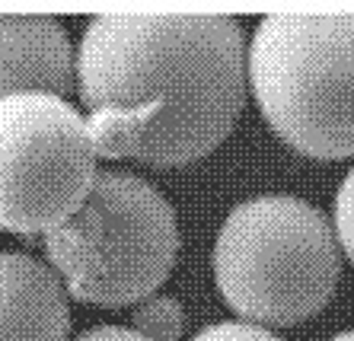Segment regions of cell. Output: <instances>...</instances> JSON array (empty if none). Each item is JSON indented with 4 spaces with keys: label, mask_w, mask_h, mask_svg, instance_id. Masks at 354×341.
I'll return each mask as SVG.
<instances>
[{
    "label": "cell",
    "mask_w": 354,
    "mask_h": 341,
    "mask_svg": "<svg viewBox=\"0 0 354 341\" xmlns=\"http://www.w3.org/2000/svg\"><path fill=\"white\" fill-rule=\"evenodd\" d=\"M246 35L223 13H99L77 42V99L99 159L211 157L246 108Z\"/></svg>",
    "instance_id": "1"
},
{
    "label": "cell",
    "mask_w": 354,
    "mask_h": 341,
    "mask_svg": "<svg viewBox=\"0 0 354 341\" xmlns=\"http://www.w3.org/2000/svg\"><path fill=\"white\" fill-rule=\"evenodd\" d=\"M211 271L243 322L294 325L329 306L342 249L329 217L306 198L252 195L223 217Z\"/></svg>",
    "instance_id": "2"
},
{
    "label": "cell",
    "mask_w": 354,
    "mask_h": 341,
    "mask_svg": "<svg viewBox=\"0 0 354 341\" xmlns=\"http://www.w3.org/2000/svg\"><path fill=\"white\" fill-rule=\"evenodd\" d=\"M51 271L71 300L124 309L160 293L182 249L179 220L157 185L128 169H99L71 220L41 236Z\"/></svg>",
    "instance_id": "3"
},
{
    "label": "cell",
    "mask_w": 354,
    "mask_h": 341,
    "mask_svg": "<svg viewBox=\"0 0 354 341\" xmlns=\"http://www.w3.org/2000/svg\"><path fill=\"white\" fill-rule=\"evenodd\" d=\"M265 125L310 159L354 157V17L272 13L246 48Z\"/></svg>",
    "instance_id": "4"
},
{
    "label": "cell",
    "mask_w": 354,
    "mask_h": 341,
    "mask_svg": "<svg viewBox=\"0 0 354 341\" xmlns=\"http://www.w3.org/2000/svg\"><path fill=\"white\" fill-rule=\"evenodd\" d=\"M99 175L90 121L64 96L0 99V233L45 236L80 211Z\"/></svg>",
    "instance_id": "5"
},
{
    "label": "cell",
    "mask_w": 354,
    "mask_h": 341,
    "mask_svg": "<svg viewBox=\"0 0 354 341\" xmlns=\"http://www.w3.org/2000/svg\"><path fill=\"white\" fill-rule=\"evenodd\" d=\"M77 48L58 17L0 13V99L23 92L71 96Z\"/></svg>",
    "instance_id": "6"
},
{
    "label": "cell",
    "mask_w": 354,
    "mask_h": 341,
    "mask_svg": "<svg viewBox=\"0 0 354 341\" xmlns=\"http://www.w3.org/2000/svg\"><path fill=\"white\" fill-rule=\"evenodd\" d=\"M0 341H71V293L48 262L0 252Z\"/></svg>",
    "instance_id": "7"
},
{
    "label": "cell",
    "mask_w": 354,
    "mask_h": 341,
    "mask_svg": "<svg viewBox=\"0 0 354 341\" xmlns=\"http://www.w3.org/2000/svg\"><path fill=\"white\" fill-rule=\"evenodd\" d=\"M131 332L147 341H179L185 332V309L173 293H153L131 306Z\"/></svg>",
    "instance_id": "8"
},
{
    "label": "cell",
    "mask_w": 354,
    "mask_h": 341,
    "mask_svg": "<svg viewBox=\"0 0 354 341\" xmlns=\"http://www.w3.org/2000/svg\"><path fill=\"white\" fill-rule=\"evenodd\" d=\"M332 230H335V242H338V249H342V255L354 265V169L338 185Z\"/></svg>",
    "instance_id": "9"
},
{
    "label": "cell",
    "mask_w": 354,
    "mask_h": 341,
    "mask_svg": "<svg viewBox=\"0 0 354 341\" xmlns=\"http://www.w3.org/2000/svg\"><path fill=\"white\" fill-rule=\"evenodd\" d=\"M192 341H281V338L272 332V329H262V325L233 319V322L205 325Z\"/></svg>",
    "instance_id": "10"
},
{
    "label": "cell",
    "mask_w": 354,
    "mask_h": 341,
    "mask_svg": "<svg viewBox=\"0 0 354 341\" xmlns=\"http://www.w3.org/2000/svg\"><path fill=\"white\" fill-rule=\"evenodd\" d=\"M71 341H147V338H140L138 332L124 329V325H93V329L80 332Z\"/></svg>",
    "instance_id": "11"
},
{
    "label": "cell",
    "mask_w": 354,
    "mask_h": 341,
    "mask_svg": "<svg viewBox=\"0 0 354 341\" xmlns=\"http://www.w3.org/2000/svg\"><path fill=\"white\" fill-rule=\"evenodd\" d=\"M332 341H354V332H342V335H335Z\"/></svg>",
    "instance_id": "12"
}]
</instances>
